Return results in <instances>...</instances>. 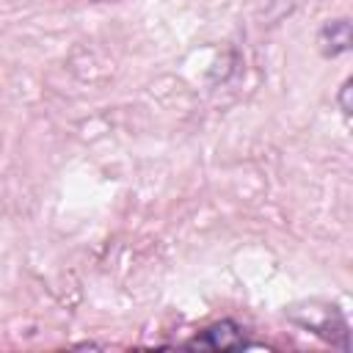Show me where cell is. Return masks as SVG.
<instances>
[{
  "label": "cell",
  "mask_w": 353,
  "mask_h": 353,
  "mask_svg": "<svg viewBox=\"0 0 353 353\" xmlns=\"http://www.w3.org/2000/svg\"><path fill=\"white\" fill-rule=\"evenodd\" d=\"M339 105H342V113L350 116V80H345L339 88Z\"/></svg>",
  "instance_id": "277c9868"
},
{
  "label": "cell",
  "mask_w": 353,
  "mask_h": 353,
  "mask_svg": "<svg viewBox=\"0 0 353 353\" xmlns=\"http://www.w3.org/2000/svg\"><path fill=\"white\" fill-rule=\"evenodd\" d=\"M256 342H251L245 336V328L234 320H215L212 325L201 328L196 336H190L188 342H182V347L188 350H245L254 347Z\"/></svg>",
  "instance_id": "7a4b0ae2"
},
{
  "label": "cell",
  "mask_w": 353,
  "mask_h": 353,
  "mask_svg": "<svg viewBox=\"0 0 353 353\" xmlns=\"http://www.w3.org/2000/svg\"><path fill=\"white\" fill-rule=\"evenodd\" d=\"M290 317L298 325L320 334L325 342L336 345L339 350H347V323H345V317H342V312L336 306H331V303H314L312 301V303H306V309H295L292 306L290 309Z\"/></svg>",
  "instance_id": "6da1fadb"
},
{
  "label": "cell",
  "mask_w": 353,
  "mask_h": 353,
  "mask_svg": "<svg viewBox=\"0 0 353 353\" xmlns=\"http://www.w3.org/2000/svg\"><path fill=\"white\" fill-rule=\"evenodd\" d=\"M91 3H116V0H91Z\"/></svg>",
  "instance_id": "5b68a950"
},
{
  "label": "cell",
  "mask_w": 353,
  "mask_h": 353,
  "mask_svg": "<svg viewBox=\"0 0 353 353\" xmlns=\"http://www.w3.org/2000/svg\"><path fill=\"white\" fill-rule=\"evenodd\" d=\"M320 52L325 58H336L342 52L350 50V22L342 17V19H328L323 28H320Z\"/></svg>",
  "instance_id": "3957f363"
}]
</instances>
